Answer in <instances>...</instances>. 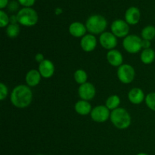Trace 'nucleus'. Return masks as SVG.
<instances>
[{
	"mask_svg": "<svg viewBox=\"0 0 155 155\" xmlns=\"http://www.w3.org/2000/svg\"><path fill=\"white\" fill-rule=\"evenodd\" d=\"M33 92L30 86L18 85L14 88L11 93L10 100L12 104L18 108H25L32 102Z\"/></svg>",
	"mask_w": 155,
	"mask_h": 155,
	"instance_id": "1",
	"label": "nucleus"
},
{
	"mask_svg": "<svg viewBox=\"0 0 155 155\" xmlns=\"http://www.w3.org/2000/svg\"><path fill=\"white\" fill-rule=\"evenodd\" d=\"M110 119L114 126L119 130L127 129L131 124V117L130 114L123 107H118L112 110Z\"/></svg>",
	"mask_w": 155,
	"mask_h": 155,
	"instance_id": "2",
	"label": "nucleus"
},
{
	"mask_svg": "<svg viewBox=\"0 0 155 155\" xmlns=\"http://www.w3.org/2000/svg\"><path fill=\"white\" fill-rule=\"evenodd\" d=\"M107 22L104 17L100 15H94L89 17L86 22V27L91 34H101L107 28Z\"/></svg>",
	"mask_w": 155,
	"mask_h": 155,
	"instance_id": "3",
	"label": "nucleus"
},
{
	"mask_svg": "<svg viewBox=\"0 0 155 155\" xmlns=\"http://www.w3.org/2000/svg\"><path fill=\"white\" fill-rule=\"evenodd\" d=\"M17 19L20 24L25 27H33L38 22V14L32 8H23L18 11Z\"/></svg>",
	"mask_w": 155,
	"mask_h": 155,
	"instance_id": "4",
	"label": "nucleus"
},
{
	"mask_svg": "<svg viewBox=\"0 0 155 155\" xmlns=\"http://www.w3.org/2000/svg\"><path fill=\"white\" fill-rule=\"evenodd\" d=\"M142 39L137 35H128L123 41V46L127 52L136 54L142 49Z\"/></svg>",
	"mask_w": 155,
	"mask_h": 155,
	"instance_id": "5",
	"label": "nucleus"
},
{
	"mask_svg": "<svg viewBox=\"0 0 155 155\" xmlns=\"http://www.w3.org/2000/svg\"><path fill=\"white\" fill-rule=\"evenodd\" d=\"M135 70L130 64H122L117 69V77L121 83L129 84L132 83L135 78Z\"/></svg>",
	"mask_w": 155,
	"mask_h": 155,
	"instance_id": "6",
	"label": "nucleus"
},
{
	"mask_svg": "<svg viewBox=\"0 0 155 155\" xmlns=\"http://www.w3.org/2000/svg\"><path fill=\"white\" fill-rule=\"evenodd\" d=\"M111 33L114 35L116 37L118 38H125L128 36L130 32V26L124 20H115L113 21L110 26Z\"/></svg>",
	"mask_w": 155,
	"mask_h": 155,
	"instance_id": "7",
	"label": "nucleus"
},
{
	"mask_svg": "<svg viewBox=\"0 0 155 155\" xmlns=\"http://www.w3.org/2000/svg\"><path fill=\"white\" fill-rule=\"evenodd\" d=\"M91 118L97 123L106 122L110 117V110L104 105H98L92 108L91 111Z\"/></svg>",
	"mask_w": 155,
	"mask_h": 155,
	"instance_id": "8",
	"label": "nucleus"
},
{
	"mask_svg": "<svg viewBox=\"0 0 155 155\" xmlns=\"http://www.w3.org/2000/svg\"><path fill=\"white\" fill-rule=\"evenodd\" d=\"M99 42L101 46L107 50L114 49L117 45V37L110 32H104L99 36Z\"/></svg>",
	"mask_w": 155,
	"mask_h": 155,
	"instance_id": "9",
	"label": "nucleus"
},
{
	"mask_svg": "<svg viewBox=\"0 0 155 155\" xmlns=\"http://www.w3.org/2000/svg\"><path fill=\"white\" fill-rule=\"evenodd\" d=\"M78 94L82 100L89 101L95 96L96 90L93 84L87 82V83L80 85L78 89Z\"/></svg>",
	"mask_w": 155,
	"mask_h": 155,
	"instance_id": "10",
	"label": "nucleus"
},
{
	"mask_svg": "<svg viewBox=\"0 0 155 155\" xmlns=\"http://www.w3.org/2000/svg\"><path fill=\"white\" fill-rule=\"evenodd\" d=\"M141 13L137 7H130L125 12V21L129 25H136L140 21Z\"/></svg>",
	"mask_w": 155,
	"mask_h": 155,
	"instance_id": "11",
	"label": "nucleus"
},
{
	"mask_svg": "<svg viewBox=\"0 0 155 155\" xmlns=\"http://www.w3.org/2000/svg\"><path fill=\"white\" fill-rule=\"evenodd\" d=\"M80 45L83 51L86 52H90L95 50L97 46V39L94 35H85L80 41Z\"/></svg>",
	"mask_w": 155,
	"mask_h": 155,
	"instance_id": "12",
	"label": "nucleus"
},
{
	"mask_svg": "<svg viewBox=\"0 0 155 155\" xmlns=\"http://www.w3.org/2000/svg\"><path fill=\"white\" fill-rule=\"evenodd\" d=\"M39 71L43 78L48 79L52 77L54 74V65L48 59H45L39 65Z\"/></svg>",
	"mask_w": 155,
	"mask_h": 155,
	"instance_id": "13",
	"label": "nucleus"
},
{
	"mask_svg": "<svg viewBox=\"0 0 155 155\" xmlns=\"http://www.w3.org/2000/svg\"><path fill=\"white\" fill-rule=\"evenodd\" d=\"M107 60L111 66L119 68L123 64L124 58L118 50L112 49L107 53Z\"/></svg>",
	"mask_w": 155,
	"mask_h": 155,
	"instance_id": "14",
	"label": "nucleus"
},
{
	"mask_svg": "<svg viewBox=\"0 0 155 155\" xmlns=\"http://www.w3.org/2000/svg\"><path fill=\"white\" fill-rule=\"evenodd\" d=\"M86 30L87 29H86V25L78 21L73 22L69 27V33H71V36L77 38H83L86 34Z\"/></svg>",
	"mask_w": 155,
	"mask_h": 155,
	"instance_id": "15",
	"label": "nucleus"
},
{
	"mask_svg": "<svg viewBox=\"0 0 155 155\" xmlns=\"http://www.w3.org/2000/svg\"><path fill=\"white\" fill-rule=\"evenodd\" d=\"M128 98L133 104H139L145 100V93L139 88H133L129 92Z\"/></svg>",
	"mask_w": 155,
	"mask_h": 155,
	"instance_id": "16",
	"label": "nucleus"
},
{
	"mask_svg": "<svg viewBox=\"0 0 155 155\" xmlns=\"http://www.w3.org/2000/svg\"><path fill=\"white\" fill-rule=\"evenodd\" d=\"M41 76L40 73L37 70H30L27 72V75H26V83H27V86L30 87H34L36 86L41 80Z\"/></svg>",
	"mask_w": 155,
	"mask_h": 155,
	"instance_id": "17",
	"label": "nucleus"
},
{
	"mask_svg": "<svg viewBox=\"0 0 155 155\" xmlns=\"http://www.w3.org/2000/svg\"><path fill=\"white\" fill-rule=\"evenodd\" d=\"M76 112L78 114L82 115V116H86V115L91 114L92 111V105L88 101H85V100H80L78 101L75 104L74 106Z\"/></svg>",
	"mask_w": 155,
	"mask_h": 155,
	"instance_id": "18",
	"label": "nucleus"
},
{
	"mask_svg": "<svg viewBox=\"0 0 155 155\" xmlns=\"http://www.w3.org/2000/svg\"><path fill=\"white\" fill-rule=\"evenodd\" d=\"M141 61L145 64H150L155 61V51L152 48L143 49L140 55Z\"/></svg>",
	"mask_w": 155,
	"mask_h": 155,
	"instance_id": "19",
	"label": "nucleus"
},
{
	"mask_svg": "<svg viewBox=\"0 0 155 155\" xmlns=\"http://www.w3.org/2000/svg\"><path fill=\"white\" fill-rule=\"evenodd\" d=\"M120 104V98L118 95H110L106 101L105 106L109 109V110H114L115 109L119 107Z\"/></svg>",
	"mask_w": 155,
	"mask_h": 155,
	"instance_id": "20",
	"label": "nucleus"
},
{
	"mask_svg": "<svg viewBox=\"0 0 155 155\" xmlns=\"http://www.w3.org/2000/svg\"><path fill=\"white\" fill-rule=\"evenodd\" d=\"M142 37L146 40H152L155 38V27L152 25H148L144 27L142 30Z\"/></svg>",
	"mask_w": 155,
	"mask_h": 155,
	"instance_id": "21",
	"label": "nucleus"
},
{
	"mask_svg": "<svg viewBox=\"0 0 155 155\" xmlns=\"http://www.w3.org/2000/svg\"><path fill=\"white\" fill-rule=\"evenodd\" d=\"M74 77L75 81L77 82L78 84L82 85L83 84V83H87L88 75L84 70H82V69L77 70V71H75V73H74Z\"/></svg>",
	"mask_w": 155,
	"mask_h": 155,
	"instance_id": "22",
	"label": "nucleus"
},
{
	"mask_svg": "<svg viewBox=\"0 0 155 155\" xmlns=\"http://www.w3.org/2000/svg\"><path fill=\"white\" fill-rule=\"evenodd\" d=\"M20 27L18 24H10L6 28V33L8 36L12 39L16 38L19 35Z\"/></svg>",
	"mask_w": 155,
	"mask_h": 155,
	"instance_id": "23",
	"label": "nucleus"
},
{
	"mask_svg": "<svg viewBox=\"0 0 155 155\" xmlns=\"http://www.w3.org/2000/svg\"><path fill=\"white\" fill-rule=\"evenodd\" d=\"M145 103L148 108L155 111V92L148 93L145 96Z\"/></svg>",
	"mask_w": 155,
	"mask_h": 155,
	"instance_id": "24",
	"label": "nucleus"
},
{
	"mask_svg": "<svg viewBox=\"0 0 155 155\" xmlns=\"http://www.w3.org/2000/svg\"><path fill=\"white\" fill-rule=\"evenodd\" d=\"M10 23V18L8 16L7 14L3 10L0 11V27H5L9 25Z\"/></svg>",
	"mask_w": 155,
	"mask_h": 155,
	"instance_id": "25",
	"label": "nucleus"
},
{
	"mask_svg": "<svg viewBox=\"0 0 155 155\" xmlns=\"http://www.w3.org/2000/svg\"><path fill=\"white\" fill-rule=\"evenodd\" d=\"M8 93V90L7 86L3 83H0V100L3 101L5 98H6Z\"/></svg>",
	"mask_w": 155,
	"mask_h": 155,
	"instance_id": "26",
	"label": "nucleus"
},
{
	"mask_svg": "<svg viewBox=\"0 0 155 155\" xmlns=\"http://www.w3.org/2000/svg\"><path fill=\"white\" fill-rule=\"evenodd\" d=\"M18 2L24 8H31L35 4L36 0H18Z\"/></svg>",
	"mask_w": 155,
	"mask_h": 155,
	"instance_id": "27",
	"label": "nucleus"
},
{
	"mask_svg": "<svg viewBox=\"0 0 155 155\" xmlns=\"http://www.w3.org/2000/svg\"><path fill=\"white\" fill-rule=\"evenodd\" d=\"M18 8V4L16 1L11 2L8 5V9L10 12H15Z\"/></svg>",
	"mask_w": 155,
	"mask_h": 155,
	"instance_id": "28",
	"label": "nucleus"
},
{
	"mask_svg": "<svg viewBox=\"0 0 155 155\" xmlns=\"http://www.w3.org/2000/svg\"><path fill=\"white\" fill-rule=\"evenodd\" d=\"M151 41L146 40V39H142V48L143 49H148L151 47Z\"/></svg>",
	"mask_w": 155,
	"mask_h": 155,
	"instance_id": "29",
	"label": "nucleus"
},
{
	"mask_svg": "<svg viewBox=\"0 0 155 155\" xmlns=\"http://www.w3.org/2000/svg\"><path fill=\"white\" fill-rule=\"evenodd\" d=\"M35 60L40 64L41 62H42L44 60H45V59H44L43 54H41V53H38V54H36V56H35Z\"/></svg>",
	"mask_w": 155,
	"mask_h": 155,
	"instance_id": "30",
	"label": "nucleus"
},
{
	"mask_svg": "<svg viewBox=\"0 0 155 155\" xmlns=\"http://www.w3.org/2000/svg\"><path fill=\"white\" fill-rule=\"evenodd\" d=\"M8 1L9 0H0V8H1V10L5 8L8 5Z\"/></svg>",
	"mask_w": 155,
	"mask_h": 155,
	"instance_id": "31",
	"label": "nucleus"
},
{
	"mask_svg": "<svg viewBox=\"0 0 155 155\" xmlns=\"http://www.w3.org/2000/svg\"><path fill=\"white\" fill-rule=\"evenodd\" d=\"M18 19H17V15H12L10 17V23L11 24H17Z\"/></svg>",
	"mask_w": 155,
	"mask_h": 155,
	"instance_id": "32",
	"label": "nucleus"
},
{
	"mask_svg": "<svg viewBox=\"0 0 155 155\" xmlns=\"http://www.w3.org/2000/svg\"><path fill=\"white\" fill-rule=\"evenodd\" d=\"M54 13L57 15H61V14L62 13V9L61 8H57L55 9V11H54Z\"/></svg>",
	"mask_w": 155,
	"mask_h": 155,
	"instance_id": "33",
	"label": "nucleus"
},
{
	"mask_svg": "<svg viewBox=\"0 0 155 155\" xmlns=\"http://www.w3.org/2000/svg\"><path fill=\"white\" fill-rule=\"evenodd\" d=\"M136 155H148V154H145V153H139V154H136Z\"/></svg>",
	"mask_w": 155,
	"mask_h": 155,
	"instance_id": "34",
	"label": "nucleus"
},
{
	"mask_svg": "<svg viewBox=\"0 0 155 155\" xmlns=\"http://www.w3.org/2000/svg\"><path fill=\"white\" fill-rule=\"evenodd\" d=\"M37 155H42V154H37Z\"/></svg>",
	"mask_w": 155,
	"mask_h": 155,
	"instance_id": "35",
	"label": "nucleus"
}]
</instances>
